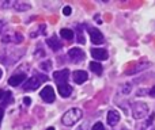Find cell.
Instances as JSON below:
<instances>
[{
    "label": "cell",
    "mask_w": 155,
    "mask_h": 130,
    "mask_svg": "<svg viewBox=\"0 0 155 130\" xmlns=\"http://www.w3.org/2000/svg\"><path fill=\"white\" fill-rule=\"evenodd\" d=\"M83 113L80 109H70L67 113H64V115H63L61 118V122L63 125L65 126H74L75 123H78L80 121V118H82Z\"/></svg>",
    "instance_id": "obj_1"
},
{
    "label": "cell",
    "mask_w": 155,
    "mask_h": 130,
    "mask_svg": "<svg viewBox=\"0 0 155 130\" xmlns=\"http://www.w3.org/2000/svg\"><path fill=\"white\" fill-rule=\"evenodd\" d=\"M148 114V106L143 102H135L132 104V115L135 119H142Z\"/></svg>",
    "instance_id": "obj_2"
},
{
    "label": "cell",
    "mask_w": 155,
    "mask_h": 130,
    "mask_svg": "<svg viewBox=\"0 0 155 130\" xmlns=\"http://www.w3.org/2000/svg\"><path fill=\"white\" fill-rule=\"evenodd\" d=\"M42 80H48V77H44V76H33L27 80L26 83H23V91H33V90H37L38 87L41 85V81Z\"/></svg>",
    "instance_id": "obj_3"
},
{
    "label": "cell",
    "mask_w": 155,
    "mask_h": 130,
    "mask_svg": "<svg viewBox=\"0 0 155 130\" xmlns=\"http://www.w3.org/2000/svg\"><path fill=\"white\" fill-rule=\"evenodd\" d=\"M68 59H70V61L75 62V64L82 62L84 60V52L79 48H72L68 50Z\"/></svg>",
    "instance_id": "obj_4"
},
{
    "label": "cell",
    "mask_w": 155,
    "mask_h": 130,
    "mask_svg": "<svg viewBox=\"0 0 155 130\" xmlns=\"http://www.w3.org/2000/svg\"><path fill=\"white\" fill-rule=\"evenodd\" d=\"M88 34H90V40L94 45H99V43H102L105 41L104 34L95 27H88Z\"/></svg>",
    "instance_id": "obj_5"
},
{
    "label": "cell",
    "mask_w": 155,
    "mask_h": 130,
    "mask_svg": "<svg viewBox=\"0 0 155 130\" xmlns=\"http://www.w3.org/2000/svg\"><path fill=\"white\" fill-rule=\"evenodd\" d=\"M40 96L44 102L52 103V102H54V90L51 87V85H46V87L42 88V91L40 92Z\"/></svg>",
    "instance_id": "obj_6"
},
{
    "label": "cell",
    "mask_w": 155,
    "mask_h": 130,
    "mask_svg": "<svg viewBox=\"0 0 155 130\" xmlns=\"http://www.w3.org/2000/svg\"><path fill=\"white\" fill-rule=\"evenodd\" d=\"M68 77H70V71L68 69H63V71H56L53 73V79L54 81L59 84H64V83H68Z\"/></svg>",
    "instance_id": "obj_7"
},
{
    "label": "cell",
    "mask_w": 155,
    "mask_h": 130,
    "mask_svg": "<svg viewBox=\"0 0 155 130\" xmlns=\"http://www.w3.org/2000/svg\"><path fill=\"white\" fill-rule=\"evenodd\" d=\"M22 41H23V37H22V34H19V33H12V34H4L2 37V42L3 43H21Z\"/></svg>",
    "instance_id": "obj_8"
},
{
    "label": "cell",
    "mask_w": 155,
    "mask_h": 130,
    "mask_svg": "<svg viewBox=\"0 0 155 130\" xmlns=\"http://www.w3.org/2000/svg\"><path fill=\"white\" fill-rule=\"evenodd\" d=\"M91 56L94 57L95 60H98L99 61H105V60H107V57H109V54H107V50H105V49H101V48H93L90 50Z\"/></svg>",
    "instance_id": "obj_9"
},
{
    "label": "cell",
    "mask_w": 155,
    "mask_h": 130,
    "mask_svg": "<svg viewBox=\"0 0 155 130\" xmlns=\"http://www.w3.org/2000/svg\"><path fill=\"white\" fill-rule=\"evenodd\" d=\"M87 79H88V75L84 71H75L72 73V80L76 84H83L84 81H87Z\"/></svg>",
    "instance_id": "obj_10"
},
{
    "label": "cell",
    "mask_w": 155,
    "mask_h": 130,
    "mask_svg": "<svg viewBox=\"0 0 155 130\" xmlns=\"http://www.w3.org/2000/svg\"><path fill=\"white\" fill-rule=\"evenodd\" d=\"M25 79H26V75L25 73L14 75V76H11L10 79H8V84L12 85V87H18L19 84H22V83L25 81Z\"/></svg>",
    "instance_id": "obj_11"
},
{
    "label": "cell",
    "mask_w": 155,
    "mask_h": 130,
    "mask_svg": "<svg viewBox=\"0 0 155 130\" xmlns=\"http://www.w3.org/2000/svg\"><path fill=\"white\" fill-rule=\"evenodd\" d=\"M57 91H59L60 96H63V98H68V96L72 94V87H71L68 83H64V84L57 85Z\"/></svg>",
    "instance_id": "obj_12"
},
{
    "label": "cell",
    "mask_w": 155,
    "mask_h": 130,
    "mask_svg": "<svg viewBox=\"0 0 155 130\" xmlns=\"http://www.w3.org/2000/svg\"><path fill=\"white\" fill-rule=\"evenodd\" d=\"M118 121H120V114H118V111L110 110V111L107 113V123H109V126H116L118 123Z\"/></svg>",
    "instance_id": "obj_13"
},
{
    "label": "cell",
    "mask_w": 155,
    "mask_h": 130,
    "mask_svg": "<svg viewBox=\"0 0 155 130\" xmlns=\"http://www.w3.org/2000/svg\"><path fill=\"white\" fill-rule=\"evenodd\" d=\"M46 43H48L49 45V48L52 49V50H60V49H61V42H60L59 41V38L56 37V35H53V37H51V38H48V40H46Z\"/></svg>",
    "instance_id": "obj_14"
},
{
    "label": "cell",
    "mask_w": 155,
    "mask_h": 130,
    "mask_svg": "<svg viewBox=\"0 0 155 130\" xmlns=\"http://www.w3.org/2000/svg\"><path fill=\"white\" fill-rule=\"evenodd\" d=\"M90 69L94 72L95 75H102V72H104V68H102V65L99 64V62H97V61H91L90 62Z\"/></svg>",
    "instance_id": "obj_15"
},
{
    "label": "cell",
    "mask_w": 155,
    "mask_h": 130,
    "mask_svg": "<svg viewBox=\"0 0 155 130\" xmlns=\"http://www.w3.org/2000/svg\"><path fill=\"white\" fill-rule=\"evenodd\" d=\"M60 35H61L63 40H67V41L74 40V31L70 29H61L60 30Z\"/></svg>",
    "instance_id": "obj_16"
},
{
    "label": "cell",
    "mask_w": 155,
    "mask_h": 130,
    "mask_svg": "<svg viewBox=\"0 0 155 130\" xmlns=\"http://www.w3.org/2000/svg\"><path fill=\"white\" fill-rule=\"evenodd\" d=\"M12 8H15L16 11H26V10H30L31 5L27 4V3H23V2H15L12 5Z\"/></svg>",
    "instance_id": "obj_17"
},
{
    "label": "cell",
    "mask_w": 155,
    "mask_h": 130,
    "mask_svg": "<svg viewBox=\"0 0 155 130\" xmlns=\"http://www.w3.org/2000/svg\"><path fill=\"white\" fill-rule=\"evenodd\" d=\"M11 102H12V94H11L10 91H7V92H5V95H4V98H3V100H2V106H0V107H2V109H4V107H7Z\"/></svg>",
    "instance_id": "obj_18"
},
{
    "label": "cell",
    "mask_w": 155,
    "mask_h": 130,
    "mask_svg": "<svg viewBox=\"0 0 155 130\" xmlns=\"http://www.w3.org/2000/svg\"><path fill=\"white\" fill-rule=\"evenodd\" d=\"M40 68L42 69V71H45V72L51 71V68H52V62L49 61V60H46V61L41 62V64H40Z\"/></svg>",
    "instance_id": "obj_19"
},
{
    "label": "cell",
    "mask_w": 155,
    "mask_h": 130,
    "mask_svg": "<svg viewBox=\"0 0 155 130\" xmlns=\"http://www.w3.org/2000/svg\"><path fill=\"white\" fill-rule=\"evenodd\" d=\"M91 130H106V129H105V126L102 125L101 122H97L95 125L93 126V129H91Z\"/></svg>",
    "instance_id": "obj_20"
},
{
    "label": "cell",
    "mask_w": 155,
    "mask_h": 130,
    "mask_svg": "<svg viewBox=\"0 0 155 130\" xmlns=\"http://www.w3.org/2000/svg\"><path fill=\"white\" fill-rule=\"evenodd\" d=\"M71 11H72V8H71L70 5H67V7L63 8V14H64L65 16H70L71 15Z\"/></svg>",
    "instance_id": "obj_21"
},
{
    "label": "cell",
    "mask_w": 155,
    "mask_h": 130,
    "mask_svg": "<svg viewBox=\"0 0 155 130\" xmlns=\"http://www.w3.org/2000/svg\"><path fill=\"white\" fill-rule=\"evenodd\" d=\"M129 87H131V84H129V83H128V84H125V85H124V88H123V92H124V94H128L129 91H131V88H129Z\"/></svg>",
    "instance_id": "obj_22"
},
{
    "label": "cell",
    "mask_w": 155,
    "mask_h": 130,
    "mask_svg": "<svg viewBox=\"0 0 155 130\" xmlns=\"http://www.w3.org/2000/svg\"><path fill=\"white\" fill-rule=\"evenodd\" d=\"M3 117H4V109H2V107H0V125H2V119H3Z\"/></svg>",
    "instance_id": "obj_23"
},
{
    "label": "cell",
    "mask_w": 155,
    "mask_h": 130,
    "mask_svg": "<svg viewBox=\"0 0 155 130\" xmlns=\"http://www.w3.org/2000/svg\"><path fill=\"white\" fill-rule=\"evenodd\" d=\"M4 27H5L4 22H3V21H0V34H2V31H3V30H4Z\"/></svg>",
    "instance_id": "obj_24"
},
{
    "label": "cell",
    "mask_w": 155,
    "mask_h": 130,
    "mask_svg": "<svg viewBox=\"0 0 155 130\" xmlns=\"http://www.w3.org/2000/svg\"><path fill=\"white\" fill-rule=\"evenodd\" d=\"M4 95H5V92L3 90H0V102L3 100V98H4Z\"/></svg>",
    "instance_id": "obj_25"
},
{
    "label": "cell",
    "mask_w": 155,
    "mask_h": 130,
    "mask_svg": "<svg viewBox=\"0 0 155 130\" xmlns=\"http://www.w3.org/2000/svg\"><path fill=\"white\" fill-rule=\"evenodd\" d=\"M150 95H151V96H154V98H155V85H154V87L150 90Z\"/></svg>",
    "instance_id": "obj_26"
},
{
    "label": "cell",
    "mask_w": 155,
    "mask_h": 130,
    "mask_svg": "<svg viewBox=\"0 0 155 130\" xmlns=\"http://www.w3.org/2000/svg\"><path fill=\"white\" fill-rule=\"evenodd\" d=\"M23 102H25V104H26V106H29V104H30V98H23Z\"/></svg>",
    "instance_id": "obj_27"
},
{
    "label": "cell",
    "mask_w": 155,
    "mask_h": 130,
    "mask_svg": "<svg viewBox=\"0 0 155 130\" xmlns=\"http://www.w3.org/2000/svg\"><path fill=\"white\" fill-rule=\"evenodd\" d=\"M46 130H54V128H48Z\"/></svg>",
    "instance_id": "obj_28"
},
{
    "label": "cell",
    "mask_w": 155,
    "mask_h": 130,
    "mask_svg": "<svg viewBox=\"0 0 155 130\" xmlns=\"http://www.w3.org/2000/svg\"><path fill=\"white\" fill-rule=\"evenodd\" d=\"M2 75H3V72H2V69H0V79H2Z\"/></svg>",
    "instance_id": "obj_29"
},
{
    "label": "cell",
    "mask_w": 155,
    "mask_h": 130,
    "mask_svg": "<svg viewBox=\"0 0 155 130\" xmlns=\"http://www.w3.org/2000/svg\"><path fill=\"white\" fill-rule=\"evenodd\" d=\"M83 129H84V126H82V128H79V129H78V130H83Z\"/></svg>",
    "instance_id": "obj_30"
}]
</instances>
